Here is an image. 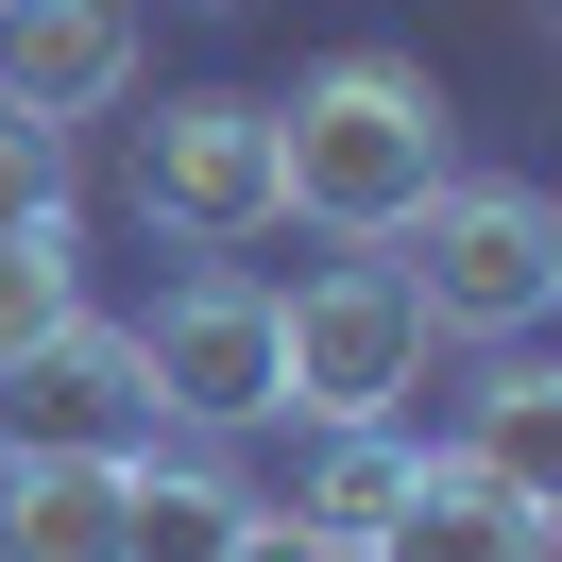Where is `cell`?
Listing matches in <instances>:
<instances>
[{"instance_id":"6da1fadb","label":"cell","mask_w":562,"mask_h":562,"mask_svg":"<svg viewBox=\"0 0 562 562\" xmlns=\"http://www.w3.org/2000/svg\"><path fill=\"white\" fill-rule=\"evenodd\" d=\"M443 171H460V120H443V86H426L409 52H324V69L273 103V205L324 222V239H358V256H375Z\"/></svg>"},{"instance_id":"7a4b0ae2","label":"cell","mask_w":562,"mask_h":562,"mask_svg":"<svg viewBox=\"0 0 562 562\" xmlns=\"http://www.w3.org/2000/svg\"><path fill=\"white\" fill-rule=\"evenodd\" d=\"M392 239H409L392 273H409L426 341H528V324L562 307V205L528 171H443Z\"/></svg>"},{"instance_id":"3957f363","label":"cell","mask_w":562,"mask_h":562,"mask_svg":"<svg viewBox=\"0 0 562 562\" xmlns=\"http://www.w3.org/2000/svg\"><path fill=\"white\" fill-rule=\"evenodd\" d=\"M409 375H426V307L392 273V239L341 256V273H307L273 307V426H392Z\"/></svg>"},{"instance_id":"277c9868","label":"cell","mask_w":562,"mask_h":562,"mask_svg":"<svg viewBox=\"0 0 562 562\" xmlns=\"http://www.w3.org/2000/svg\"><path fill=\"white\" fill-rule=\"evenodd\" d=\"M137 341V392H154V426H188V443H239V426H273V290L256 273H188L154 324H120Z\"/></svg>"},{"instance_id":"5b68a950","label":"cell","mask_w":562,"mask_h":562,"mask_svg":"<svg viewBox=\"0 0 562 562\" xmlns=\"http://www.w3.org/2000/svg\"><path fill=\"white\" fill-rule=\"evenodd\" d=\"M137 205H154V239H188V256H239L256 222H290L273 205V103H239V86L154 103L137 120Z\"/></svg>"},{"instance_id":"8992f818","label":"cell","mask_w":562,"mask_h":562,"mask_svg":"<svg viewBox=\"0 0 562 562\" xmlns=\"http://www.w3.org/2000/svg\"><path fill=\"white\" fill-rule=\"evenodd\" d=\"M154 443V392H137V341L120 324H52V341L0 358V460H137Z\"/></svg>"},{"instance_id":"52a82bcc","label":"cell","mask_w":562,"mask_h":562,"mask_svg":"<svg viewBox=\"0 0 562 562\" xmlns=\"http://www.w3.org/2000/svg\"><path fill=\"white\" fill-rule=\"evenodd\" d=\"M375 562H562V494L494 477V460H460V443H409V494H392Z\"/></svg>"},{"instance_id":"ba28073f","label":"cell","mask_w":562,"mask_h":562,"mask_svg":"<svg viewBox=\"0 0 562 562\" xmlns=\"http://www.w3.org/2000/svg\"><path fill=\"white\" fill-rule=\"evenodd\" d=\"M137 86V0H0V103L18 120H103Z\"/></svg>"},{"instance_id":"9c48e42d","label":"cell","mask_w":562,"mask_h":562,"mask_svg":"<svg viewBox=\"0 0 562 562\" xmlns=\"http://www.w3.org/2000/svg\"><path fill=\"white\" fill-rule=\"evenodd\" d=\"M256 512H273V494H256V477H222V460H171V443H137V460H120V562H222Z\"/></svg>"},{"instance_id":"30bf717a","label":"cell","mask_w":562,"mask_h":562,"mask_svg":"<svg viewBox=\"0 0 562 562\" xmlns=\"http://www.w3.org/2000/svg\"><path fill=\"white\" fill-rule=\"evenodd\" d=\"M0 562H120V460H0Z\"/></svg>"},{"instance_id":"8fae6325","label":"cell","mask_w":562,"mask_h":562,"mask_svg":"<svg viewBox=\"0 0 562 562\" xmlns=\"http://www.w3.org/2000/svg\"><path fill=\"white\" fill-rule=\"evenodd\" d=\"M460 460H494V477L562 494V375L528 341H477V392H460Z\"/></svg>"},{"instance_id":"7c38bea8","label":"cell","mask_w":562,"mask_h":562,"mask_svg":"<svg viewBox=\"0 0 562 562\" xmlns=\"http://www.w3.org/2000/svg\"><path fill=\"white\" fill-rule=\"evenodd\" d=\"M392 494H409V443H392V426H324V460H307V494H290V528H307L324 562H375Z\"/></svg>"},{"instance_id":"4fadbf2b","label":"cell","mask_w":562,"mask_h":562,"mask_svg":"<svg viewBox=\"0 0 562 562\" xmlns=\"http://www.w3.org/2000/svg\"><path fill=\"white\" fill-rule=\"evenodd\" d=\"M69 307H86V256H69V222H18V239H0V358H18V341H52Z\"/></svg>"},{"instance_id":"5bb4252c","label":"cell","mask_w":562,"mask_h":562,"mask_svg":"<svg viewBox=\"0 0 562 562\" xmlns=\"http://www.w3.org/2000/svg\"><path fill=\"white\" fill-rule=\"evenodd\" d=\"M18 222H69V120L0 103V239H18Z\"/></svg>"},{"instance_id":"9a60e30c","label":"cell","mask_w":562,"mask_h":562,"mask_svg":"<svg viewBox=\"0 0 562 562\" xmlns=\"http://www.w3.org/2000/svg\"><path fill=\"white\" fill-rule=\"evenodd\" d=\"M222 562H324V546H307V528H290V512H256V528H239V546H222Z\"/></svg>"}]
</instances>
